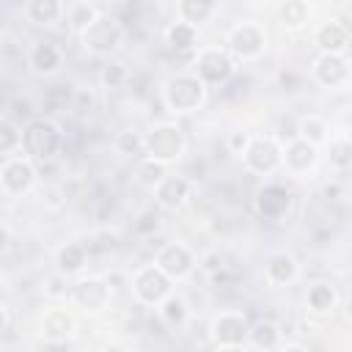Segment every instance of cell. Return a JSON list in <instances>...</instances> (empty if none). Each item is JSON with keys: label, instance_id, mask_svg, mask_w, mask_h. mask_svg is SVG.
<instances>
[{"label": "cell", "instance_id": "cell-14", "mask_svg": "<svg viewBox=\"0 0 352 352\" xmlns=\"http://www.w3.org/2000/svg\"><path fill=\"white\" fill-rule=\"evenodd\" d=\"M104 286L99 283V280H80L77 286H74V297H77V302L80 305H85V308H99L102 302H104Z\"/></svg>", "mask_w": 352, "mask_h": 352}, {"label": "cell", "instance_id": "cell-15", "mask_svg": "<svg viewBox=\"0 0 352 352\" xmlns=\"http://www.w3.org/2000/svg\"><path fill=\"white\" fill-rule=\"evenodd\" d=\"M157 195H160V201H162L165 206H179V204L184 201V195H187V182H184L182 176H170V179H165V182L160 184Z\"/></svg>", "mask_w": 352, "mask_h": 352}, {"label": "cell", "instance_id": "cell-12", "mask_svg": "<svg viewBox=\"0 0 352 352\" xmlns=\"http://www.w3.org/2000/svg\"><path fill=\"white\" fill-rule=\"evenodd\" d=\"M344 74H346V66H344V60H341L338 55L330 52V55L319 58V63H316V77H319L324 85H336V82H341Z\"/></svg>", "mask_w": 352, "mask_h": 352}, {"label": "cell", "instance_id": "cell-11", "mask_svg": "<svg viewBox=\"0 0 352 352\" xmlns=\"http://www.w3.org/2000/svg\"><path fill=\"white\" fill-rule=\"evenodd\" d=\"M261 44H264L261 33H258L256 28H250V25H242V28L231 36V47H234L239 55H256V52L261 50Z\"/></svg>", "mask_w": 352, "mask_h": 352}, {"label": "cell", "instance_id": "cell-7", "mask_svg": "<svg viewBox=\"0 0 352 352\" xmlns=\"http://www.w3.org/2000/svg\"><path fill=\"white\" fill-rule=\"evenodd\" d=\"M248 162H250L253 170H261V173L272 170L278 165V148H275V143L272 140H256L248 148Z\"/></svg>", "mask_w": 352, "mask_h": 352}, {"label": "cell", "instance_id": "cell-6", "mask_svg": "<svg viewBox=\"0 0 352 352\" xmlns=\"http://www.w3.org/2000/svg\"><path fill=\"white\" fill-rule=\"evenodd\" d=\"M258 209H261V214H267V217H280V214L289 209V192H286L283 187H278V184L264 187V190L258 192Z\"/></svg>", "mask_w": 352, "mask_h": 352}, {"label": "cell", "instance_id": "cell-10", "mask_svg": "<svg viewBox=\"0 0 352 352\" xmlns=\"http://www.w3.org/2000/svg\"><path fill=\"white\" fill-rule=\"evenodd\" d=\"M198 66H201V74L206 80H212V82H220V80H226L231 74V60L223 52H204Z\"/></svg>", "mask_w": 352, "mask_h": 352}, {"label": "cell", "instance_id": "cell-26", "mask_svg": "<svg viewBox=\"0 0 352 352\" xmlns=\"http://www.w3.org/2000/svg\"><path fill=\"white\" fill-rule=\"evenodd\" d=\"M168 41H170V47H173V50H187V47L195 41V33H192V28H190V25H176V28H170Z\"/></svg>", "mask_w": 352, "mask_h": 352}, {"label": "cell", "instance_id": "cell-25", "mask_svg": "<svg viewBox=\"0 0 352 352\" xmlns=\"http://www.w3.org/2000/svg\"><path fill=\"white\" fill-rule=\"evenodd\" d=\"M280 14H283V19L289 25H302L305 16H308V6L302 0H286L283 8H280Z\"/></svg>", "mask_w": 352, "mask_h": 352}, {"label": "cell", "instance_id": "cell-27", "mask_svg": "<svg viewBox=\"0 0 352 352\" xmlns=\"http://www.w3.org/2000/svg\"><path fill=\"white\" fill-rule=\"evenodd\" d=\"M69 327H72V319H69L63 311H55V314H50V316L44 319V330H47L50 336H66Z\"/></svg>", "mask_w": 352, "mask_h": 352}, {"label": "cell", "instance_id": "cell-29", "mask_svg": "<svg viewBox=\"0 0 352 352\" xmlns=\"http://www.w3.org/2000/svg\"><path fill=\"white\" fill-rule=\"evenodd\" d=\"M253 338L258 346H272L275 344V327L270 322H261L256 330H253Z\"/></svg>", "mask_w": 352, "mask_h": 352}, {"label": "cell", "instance_id": "cell-24", "mask_svg": "<svg viewBox=\"0 0 352 352\" xmlns=\"http://www.w3.org/2000/svg\"><path fill=\"white\" fill-rule=\"evenodd\" d=\"M333 300H336V294H333V289L324 286V283H319V286H314V289L308 292V302H311V308H316V311H327V308L333 305Z\"/></svg>", "mask_w": 352, "mask_h": 352}, {"label": "cell", "instance_id": "cell-31", "mask_svg": "<svg viewBox=\"0 0 352 352\" xmlns=\"http://www.w3.org/2000/svg\"><path fill=\"white\" fill-rule=\"evenodd\" d=\"M300 132H302L305 138H311V140H319V138L324 135V126H322L319 121H314V118H305V121L300 124Z\"/></svg>", "mask_w": 352, "mask_h": 352}, {"label": "cell", "instance_id": "cell-28", "mask_svg": "<svg viewBox=\"0 0 352 352\" xmlns=\"http://www.w3.org/2000/svg\"><path fill=\"white\" fill-rule=\"evenodd\" d=\"M330 160H333L336 165L346 168V165L352 162V143H346V140H338V143L330 148Z\"/></svg>", "mask_w": 352, "mask_h": 352}, {"label": "cell", "instance_id": "cell-2", "mask_svg": "<svg viewBox=\"0 0 352 352\" xmlns=\"http://www.w3.org/2000/svg\"><path fill=\"white\" fill-rule=\"evenodd\" d=\"M165 96H168V104L173 110H192L204 99V88L195 77H176L168 82Z\"/></svg>", "mask_w": 352, "mask_h": 352}, {"label": "cell", "instance_id": "cell-9", "mask_svg": "<svg viewBox=\"0 0 352 352\" xmlns=\"http://www.w3.org/2000/svg\"><path fill=\"white\" fill-rule=\"evenodd\" d=\"M214 338L220 344H239L245 338V319L242 316H234V314H226L214 322Z\"/></svg>", "mask_w": 352, "mask_h": 352}, {"label": "cell", "instance_id": "cell-17", "mask_svg": "<svg viewBox=\"0 0 352 352\" xmlns=\"http://www.w3.org/2000/svg\"><path fill=\"white\" fill-rule=\"evenodd\" d=\"M286 162H289L292 168H308V165L314 162V148H311V143H308V140L292 143L289 151H286Z\"/></svg>", "mask_w": 352, "mask_h": 352}, {"label": "cell", "instance_id": "cell-35", "mask_svg": "<svg viewBox=\"0 0 352 352\" xmlns=\"http://www.w3.org/2000/svg\"><path fill=\"white\" fill-rule=\"evenodd\" d=\"M121 77H124V72H121L116 63L104 69V82H110V85H118V82H121Z\"/></svg>", "mask_w": 352, "mask_h": 352}, {"label": "cell", "instance_id": "cell-5", "mask_svg": "<svg viewBox=\"0 0 352 352\" xmlns=\"http://www.w3.org/2000/svg\"><path fill=\"white\" fill-rule=\"evenodd\" d=\"M118 36H121V30L116 28V22H110V19H96V22L85 30V44L94 47V50H110V47H116Z\"/></svg>", "mask_w": 352, "mask_h": 352}, {"label": "cell", "instance_id": "cell-33", "mask_svg": "<svg viewBox=\"0 0 352 352\" xmlns=\"http://www.w3.org/2000/svg\"><path fill=\"white\" fill-rule=\"evenodd\" d=\"M14 140H16V132H14V126H11L8 121H3V140H0V148H3V151H8V148L14 146Z\"/></svg>", "mask_w": 352, "mask_h": 352}, {"label": "cell", "instance_id": "cell-21", "mask_svg": "<svg viewBox=\"0 0 352 352\" xmlns=\"http://www.w3.org/2000/svg\"><path fill=\"white\" fill-rule=\"evenodd\" d=\"M69 99H72V91H69L66 82H55V85H50L47 94H44V104H47L50 110H60V107H66Z\"/></svg>", "mask_w": 352, "mask_h": 352}, {"label": "cell", "instance_id": "cell-18", "mask_svg": "<svg viewBox=\"0 0 352 352\" xmlns=\"http://www.w3.org/2000/svg\"><path fill=\"white\" fill-rule=\"evenodd\" d=\"M82 261H85V250H82L80 245H66V248L60 250V256H58V267H60L63 272L80 270Z\"/></svg>", "mask_w": 352, "mask_h": 352}, {"label": "cell", "instance_id": "cell-4", "mask_svg": "<svg viewBox=\"0 0 352 352\" xmlns=\"http://www.w3.org/2000/svg\"><path fill=\"white\" fill-rule=\"evenodd\" d=\"M179 148H182V135L173 126H160L148 135V151L157 160H170L179 154Z\"/></svg>", "mask_w": 352, "mask_h": 352}, {"label": "cell", "instance_id": "cell-36", "mask_svg": "<svg viewBox=\"0 0 352 352\" xmlns=\"http://www.w3.org/2000/svg\"><path fill=\"white\" fill-rule=\"evenodd\" d=\"M121 146H124L126 151H138V146H140V143H138V138H135V135H132V138H129V135H124V138H121Z\"/></svg>", "mask_w": 352, "mask_h": 352}, {"label": "cell", "instance_id": "cell-13", "mask_svg": "<svg viewBox=\"0 0 352 352\" xmlns=\"http://www.w3.org/2000/svg\"><path fill=\"white\" fill-rule=\"evenodd\" d=\"M3 182H6L8 190L19 192L33 182V168L28 162H8L6 170H3Z\"/></svg>", "mask_w": 352, "mask_h": 352}, {"label": "cell", "instance_id": "cell-23", "mask_svg": "<svg viewBox=\"0 0 352 352\" xmlns=\"http://www.w3.org/2000/svg\"><path fill=\"white\" fill-rule=\"evenodd\" d=\"M292 275H294V261H292L289 256H275V258L270 261V278H272V280L283 283V280H289Z\"/></svg>", "mask_w": 352, "mask_h": 352}, {"label": "cell", "instance_id": "cell-39", "mask_svg": "<svg viewBox=\"0 0 352 352\" xmlns=\"http://www.w3.org/2000/svg\"><path fill=\"white\" fill-rule=\"evenodd\" d=\"M349 3H352V0H349Z\"/></svg>", "mask_w": 352, "mask_h": 352}, {"label": "cell", "instance_id": "cell-3", "mask_svg": "<svg viewBox=\"0 0 352 352\" xmlns=\"http://www.w3.org/2000/svg\"><path fill=\"white\" fill-rule=\"evenodd\" d=\"M168 278L160 272V270H154V267H148V270H143L138 278H135V292H138V297L140 300H146V302H157V300H162L165 294H168Z\"/></svg>", "mask_w": 352, "mask_h": 352}, {"label": "cell", "instance_id": "cell-22", "mask_svg": "<svg viewBox=\"0 0 352 352\" xmlns=\"http://www.w3.org/2000/svg\"><path fill=\"white\" fill-rule=\"evenodd\" d=\"M30 19L33 22H52L58 14V3L55 0H30Z\"/></svg>", "mask_w": 352, "mask_h": 352}, {"label": "cell", "instance_id": "cell-8", "mask_svg": "<svg viewBox=\"0 0 352 352\" xmlns=\"http://www.w3.org/2000/svg\"><path fill=\"white\" fill-rule=\"evenodd\" d=\"M157 264H160V270L165 272V275H184L187 270H190V253L182 248V245H170V248H165L162 253H160V258H157Z\"/></svg>", "mask_w": 352, "mask_h": 352}, {"label": "cell", "instance_id": "cell-16", "mask_svg": "<svg viewBox=\"0 0 352 352\" xmlns=\"http://www.w3.org/2000/svg\"><path fill=\"white\" fill-rule=\"evenodd\" d=\"M316 41H319V47H324L327 52H336V50H341V47L346 44V30H344L338 22H327V25L316 33Z\"/></svg>", "mask_w": 352, "mask_h": 352}, {"label": "cell", "instance_id": "cell-32", "mask_svg": "<svg viewBox=\"0 0 352 352\" xmlns=\"http://www.w3.org/2000/svg\"><path fill=\"white\" fill-rule=\"evenodd\" d=\"M165 319L182 322V319H184V302H182V300H168V302H165Z\"/></svg>", "mask_w": 352, "mask_h": 352}, {"label": "cell", "instance_id": "cell-20", "mask_svg": "<svg viewBox=\"0 0 352 352\" xmlns=\"http://www.w3.org/2000/svg\"><path fill=\"white\" fill-rule=\"evenodd\" d=\"M214 0H182V14L190 19V22H204L212 11Z\"/></svg>", "mask_w": 352, "mask_h": 352}, {"label": "cell", "instance_id": "cell-38", "mask_svg": "<svg viewBox=\"0 0 352 352\" xmlns=\"http://www.w3.org/2000/svg\"><path fill=\"white\" fill-rule=\"evenodd\" d=\"M231 146H234V148L245 146V138H242V135H234V138H231Z\"/></svg>", "mask_w": 352, "mask_h": 352}, {"label": "cell", "instance_id": "cell-1", "mask_svg": "<svg viewBox=\"0 0 352 352\" xmlns=\"http://www.w3.org/2000/svg\"><path fill=\"white\" fill-rule=\"evenodd\" d=\"M58 143H60V135H58L52 121L36 118V121L28 124V129H25V148L36 160H50L58 151Z\"/></svg>", "mask_w": 352, "mask_h": 352}, {"label": "cell", "instance_id": "cell-37", "mask_svg": "<svg viewBox=\"0 0 352 352\" xmlns=\"http://www.w3.org/2000/svg\"><path fill=\"white\" fill-rule=\"evenodd\" d=\"M138 228L140 231H148V228H157V217H151V214H146L140 223H138Z\"/></svg>", "mask_w": 352, "mask_h": 352}, {"label": "cell", "instance_id": "cell-34", "mask_svg": "<svg viewBox=\"0 0 352 352\" xmlns=\"http://www.w3.org/2000/svg\"><path fill=\"white\" fill-rule=\"evenodd\" d=\"M140 173H143V179H146V182H157V179H162V165L148 162V165H143V168H140Z\"/></svg>", "mask_w": 352, "mask_h": 352}, {"label": "cell", "instance_id": "cell-30", "mask_svg": "<svg viewBox=\"0 0 352 352\" xmlns=\"http://www.w3.org/2000/svg\"><path fill=\"white\" fill-rule=\"evenodd\" d=\"M96 19H94V8L91 6H77L74 14H72V25L77 28H91Z\"/></svg>", "mask_w": 352, "mask_h": 352}, {"label": "cell", "instance_id": "cell-19", "mask_svg": "<svg viewBox=\"0 0 352 352\" xmlns=\"http://www.w3.org/2000/svg\"><path fill=\"white\" fill-rule=\"evenodd\" d=\"M33 66L38 72H52L58 66V50L52 44H38L33 50Z\"/></svg>", "mask_w": 352, "mask_h": 352}]
</instances>
